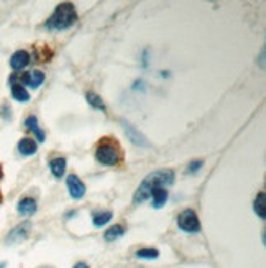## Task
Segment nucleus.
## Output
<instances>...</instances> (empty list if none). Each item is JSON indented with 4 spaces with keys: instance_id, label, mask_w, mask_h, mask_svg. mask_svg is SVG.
I'll return each mask as SVG.
<instances>
[{
    "instance_id": "f257e3e1",
    "label": "nucleus",
    "mask_w": 266,
    "mask_h": 268,
    "mask_svg": "<svg viewBox=\"0 0 266 268\" xmlns=\"http://www.w3.org/2000/svg\"><path fill=\"white\" fill-rule=\"evenodd\" d=\"M174 183V171L173 170H158L154 173H150L143 183L138 186V189L135 191V196H133V202H143L151 196V191L156 188H166Z\"/></svg>"
},
{
    "instance_id": "f03ea898",
    "label": "nucleus",
    "mask_w": 266,
    "mask_h": 268,
    "mask_svg": "<svg viewBox=\"0 0 266 268\" xmlns=\"http://www.w3.org/2000/svg\"><path fill=\"white\" fill-rule=\"evenodd\" d=\"M76 20H77V13H76L74 5L71 2H62L54 9L53 15L48 18L45 27L48 30L61 31V30L71 28L76 23Z\"/></svg>"
},
{
    "instance_id": "7ed1b4c3",
    "label": "nucleus",
    "mask_w": 266,
    "mask_h": 268,
    "mask_svg": "<svg viewBox=\"0 0 266 268\" xmlns=\"http://www.w3.org/2000/svg\"><path fill=\"white\" fill-rule=\"evenodd\" d=\"M96 158L100 164H105V167H115L119 164L122 160V153L120 148L117 143L110 140H104L102 143H99L96 150Z\"/></svg>"
},
{
    "instance_id": "20e7f679",
    "label": "nucleus",
    "mask_w": 266,
    "mask_h": 268,
    "mask_svg": "<svg viewBox=\"0 0 266 268\" xmlns=\"http://www.w3.org/2000/svg\"><path fill=\"white\" fill-rule=\"evenodd\" d=\"M178 225L184 232H199L201 229L199 217L192 209H184L181 214L178 216Z\"/></svg>"
},
{
    "instance_id": "39448f33",
    "label": "nucleus",
    "mask_w": 266,
    "mask_h": 268,
    "mask_svg": "<svg viewBox=\"0 0 266 268\" xmlns=\"http://www.w3.org/2000/svg\"><path fill=\"white\" fill-rule=\"evenodd\" d=\"M66 184H68V189H69V194H71V198L74 199H81L84 198V194H85V186L82 181L77 178L76 175H71L68 178L66 181Z\"/></svg>"
},
{
    "instance_id": "423d86ee",
    "label": "nucleus",
    "mask_w": 266,
    "mask_h": 268,
    "mask_svg": "<svg viewBox=\"0 0 266 268\" xmlns=\"http://www.w3.org/2000/svg\"><path fill=\"white\" fill-rule=\"evenodd\" d=\"M20 84L30 86L31 89H36L45 83V73L41 71H30V73H25L23 76H20Z\"/></svg>"
},
{
    "instance_id": "0eeeda50",
    "label": "nucleus",
    "mask_w": 266,
    "mask_h": 268,
    "mask_svg": "<svg viewBox=\"0 0 266 268\" xmlns=\"http://www.w3.org/2000/svg\"><path fill=\"white\" fill-rule=\"evenodd\" d=\"M123 130H125V133H127V137L130 138L131 143H135L138 147H151V143L145 138V135H142V133L133 127V125L123 122Z\"/></svg>"
},
{
    "instance_id": "6e6552de",
    "label": "nucleus",
    "mask_w": 266,
    "mask_h": 268,
    "mask_svg": "<svg viewBox=\"0 0 266 268\" xmlns=\"http://www.w3.org/2000/svg\"><path fill=\"white\" fill-rule=\"evenodd\" d=\"M30 54L28 51L25 50H18V51H15L12 54V58H10V68L13 71H21V69H25L28 65H30Z\"/></svg>"
},
{
    "instance_id": "1a4fd4ad",
    "label": "nucleus",
    "mask_w": 266,
    "mask_h": 268,
    "mask_svg": "<svg viewBox=\"0 0 266 268\" xmlns=\"http://www.w3.org/2000/svg\"><path fill=\"white\" fill-rule=\"evenodd\" d=\"M30 227H31L30 222H23V224L17 225V227H15L13 231L9 234V237H7V243H20L21 240H25L27 235H28Z\"/></svg>"
},
{
    "instance_id": "9d476101",
    "label": "nucleus",
    "mask_w": 266,
    "mask_h": 268,
    "mask_svg": "<svg viewBox=\"0 0 266 268\" xmlns=\"http://www.w3.org/2000/svg\"><path fill=\"white\" fill-rule=\"evenodd\" d=\"M36 150H38V145H36V141L33 138H21L18 141V152L20 155L23 156H31V155H35L36 153Z\"/></svg>"
},
{
    "instance_id": "9b49d317",
    "label": "nucleus",
    "mask_w": 266,
    "mask_h": 268,
    "mask_svg": "<svg viewBox=\"0 0 266 268\" xmlns=\"http://www.w3.org/2000/svg\"><path fill=\"white\" fill-rule=\"evenodd\" d=\"M36 201L33 198H23L20 202H18V212L21 216H31V214H35L36 212Z\"/></svg>"
},
{
    "instance_id": "f8f14e48",
    "label": "nucleus",
    "mask_w": 266,
    "mask_h": 268,
    "mask_svg": "<svg viewBox=\"0 0 266 268\" xmlns=\"http://www.w3.org/2000/svg\"><path fill=\"white\" fill-rule=\"evenodd\" d=\"M12 97L17 102H28L30 94L25 89V86H21L20 83H12Z\"/></svg>"
},
{
    "instance_id": "ddd939ff",
    "label": "nucleus",
    "mask_w": 266,
    "mask_h": 268,
    "mask_svg": "<svg viewBox=\"0 0 266 268\" xmlns=\"http://www.w3.org/2000/svg\"><path fill=\"white\" fill-rule=\"evenodd\" d=\"M151 196H153V206L156 209L163 208L164 204H166V201H168V191H166V188H156V189H153Z\"/></svg>"
},
{
    "instance_id": "4468645a",
    "label": "nucleus",
    "mask_w": 266,
    "mask_h": 268,
    "mask_svg": "<svg viewBox=\"0 0 266 268\" xmlns=\"http://www.w3.org/2000/svg\"><path fill=\"white\" fill-rule=\"evenodd\" d=\"M50 170H51L54 178L64 176V173H66V160L64 158H54V160H51L50 161Z\"/></svg>"
},
{
    "instance_id": "2eb2a0df",
    "label": "nucleus",
    "mask_w": 266,
    "mask_h": 268,
    "mask_svg": "<svg viewBox=\"0 0 266 268\" xmlns=\"http://www.w3.org/2000/svg\"><path fill=\"white\" fill-rule=\"evenodd\" d=\"M25 127L35 133L36 138H38V141H45V132H43L40 127H38V119H36L35 115H30L28 119L25 120Z\"/></svg>"
},
{
    "instance_id": "dca6fc26",
    "label": "nucleus",
    "mask_w": 266,
    "mask_h": 268,
    "mask_svg": "<svg viewBox=\"0 0 266 268\" xmlns=\"http://www.w3.org/2000/svg\"><path fill=\"white\" fill-rule=\"evenodd\" d=\"M114 214L110 211H105V212H97V214H94L92 217V222L96 227H104L105 224H108L112 220Z\"/></svg>"
},
{
    "instance_id": "f3484780",
    "label": "nucleus",
    "mask_w": 266,
    "mask_h": 268,
    "mask_svg": "<svg viewBox=\"0 0 266 268\" xmlns=\"http://www.w3.org/2000/svg\"><path fill=\"white\" fill-rule=\"evenodd\" d=\"M255 212L260 219L266 217V196H264V193H258L256 199H255Z\"/></svg>"
},
{
    "instance_id": "a211bd4d",
    "label": "nucleus",
    "mask_w": 266,
    "mask_h": 268,
    "mask_svg": "<svg viewBox=\"0 0 266 268\" xmlns=\"http://www.w3.org/2000/svg\"><path fill=\"white\" fill-rule=\"evenodd\" d=\"M125 234V229L122 225H112V227H108L107 231H105V240L107 242H112V240H117L119 237H122V235Z\"/></svg>"
},
{
    "instance_id": "6ab92c4d",
    "label": "nucleus",
    "mask_w": 266,
    "mask_h": 268,
    "mask_svg": "<svg viewBox=\"0 0 266 268\" xmlns=\"http://www.w3.org/2000/svg\"><path fill=\"white\" fill-rule=\"evenodd\" d=\"M85 99H87L89 104L94 107V109H99V110H105V104H104V100L100 96H97V94H94V92H87L85 94Z\"/></svg>"
},
{
    "instance_id": "aec40b11",
    "label": "nucleus",
    "mask_w": 266,
    "mask_h": 268,
    "mask_svg": "<svg viewBox=\"0 0 266 268\" xmlns=\"http://www.w3.org/2000/svg\"><path fill=\"white\" fill-rule=\"evenodd\" d=\"M137 257L143 260H154L160 257V252L156 249H140L137 252Z\"/></svg>"
},
{
    "instance_id": "412c9836",
    "label": "nucleus",
    "mask_w": 266,
    "mask_h": 268,
    "mask_svg": "<svg viewBox=\"0 0 266 268\" xmlns=\"http://www.w3.org/2000/svg\"><path fill=\"white\" fill-rule=\"evenodd\" d=\"M201 168H202V161H192L189 164V173H195V171L201 170Z\"/></svg>"
},
{
    "instance_id": "4be33fe9",
    "label": "nucleus",
    "mask_w": 266,
    "mask_h": 268,
    "mask_svg": "<svg viewBox=\"0 0 266 268\" xmlns=\"http://www.w3.org/2000/svg\"><path fill=\"white\" fill-rule=\"evenodd\" d=\"M73 268H89V265H85V263H82V262H79V263H76Z\"/></svg>"
},
{
    "instance_id": "5701e85b",
    "label": "nucleus",
    "mask_w": 266,
    "mask_h": 268,
    "mask_svg": "<svg viewBox=\"0 0 266 268\" xmlns=\"http://www.w3.org/2000/svg\"><path fill=\"white\" fill-rule=\"evenodd\" d=\"M7 266V263L5 262H0V268H5Z\"/></svg>"
},
{
    "instance_id": "b1692460",
    "label": "nucleus",
    "mask_w": 266,
    "mask_h": 268,
    "mask_svg": "<svg viewBox=\"0 0 266 268\" xmlns=\"http://www.w3.org/2000/svg\"><path fill=\"white\" fill-rule=\"evenodd\" d=\"M0 202H2V194H0Z\"/></svg>"
},
{
    "instance_id": "393cba45",
    "label": "nucleus",
    "mask_w": 266,
    "mask_h": 268,
    "mask_svg": "<svg viewBox=\"0 0 266 268\" xmlns=\"http://www.w3.org/2000/svg\"><path fill=\"white\" fill-rule=\"evenodd\" d=\"M45 268H46V266H45Z\"/></svg>"
}]
</instances>
